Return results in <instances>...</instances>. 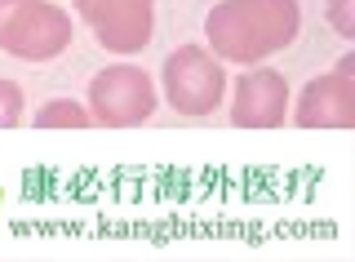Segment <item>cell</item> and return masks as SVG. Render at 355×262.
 <instances>
[{
    "label": "cell",
    "mask_w": 355,
    "mask_h": 262,
    "mask_svg": "<svg viewBox=\"0 0 355 262\" xmlns=\"http://www.w3.org/2000/svg\"><path fill=\"white\" fill-rule=\"evenodd\" d=\"M0 49L22 62H53L71 49V14L53 0H0Z\"/></svg>",
    "instance_id": "cell-2"
},
{
    "label": "cell",
    "mask_w": 355,
    "mask_h": 262,
    "mask_svg": "<svg viewBox=\"0 0 355 262\" xmlns=\"http://www.w3.org/2000/svg\"><path fill=\"white\" fill-rule=\"evenodd\" d=\"M164 98L178 116H209L227 94V71L209 49L200 45H182L164 58Z\"/></svg>",
    "instance_id": "cell-3"
},
{
    "label": "cell",
    "mask_w": 355,
    "mask_h": 262,
    "mask_svg": "<svg viewBox=\"0 0 355 262\" xmlns=\"http://www.w3.org/2000/svg\"><path fill=\"white\" fill-rule=\"evenodd\" d=\"M329 23L338 36H355V0H329Z\"/></svg>",
    "instance_id": "cell-10"
},
{
    "label": "cell",
    "mask_w": 355,
    "mask_h": 262,
    "mask_svg": "<svg viewBox=\"0 0 355 262\" xmlns=\"http://www.w3.org/2000/svg\"><path fill=\"white\" fill-rule=\"evenodd\" d=\"M284 112H288V85H284L280 71L253 67L236 80L231 120L240 129H275V125H284Z\"/></svg>",
    "instance_id": "cell-7"
},
{
    "label": "cell",
    "mask_w": 355,
    "mask_h": 262,
    "mask_svg": "<svg viewBox=\"0 0 355 262\" xmlns=\"http://www.w3.org/2000/svg\"><path fill=\"white\" fill-rule=\"evenodd\" d=\"M22 89L14 80H5V76H0V129H9V125H18L22 120Z\"/></svg>",
    "instance_id": "cell-9"
},
{
    "label": "cell",
    "mask_w": 355,
    "mask_h": 262,
    "mask_svg": "<svg viewBox=\"0 0 355 262\" xmlns=\"http://www.w3.org/2000/svg\"><path fill=\"white\" fill-rule=\"evenodd\" d=\"M36 125L40 129H85V125H94V116L80 103H71V98H53V103L36 107Z\"/></svg>",
    "instance_id": "cell-8"
},
{
    "label": "cell",
    "mask_w": 355,
    "mask_h": 262,
    "mask_svg": "<svg viewBox=\"0 0 355 262\" xmlns=\"http://www.w3.org/2000/svg\"><path fill=\"white\" fill-rule=\"evenodd\" d=\"M297 27H302L297 0H222L205 18L214 58L240 62V67H253V62L288 49Z\"/></svg>",
    "instance_id": "cell-1"
},
{
    "label": "cell",
    "mask_w": 355,
    "mask_h": 262,
    "mask_svg": "<svg viewBox=\"0 0 355 262\" xmlns=\"http://www.w3.org/2000/svg\"><path fill=\"white\" fill-rule=\"evenodd\" d=\"M155 112V85L133 62L98 71L89 80V116L94 125H142Z\"/></svg>",
    "instance_id": "cell-4"
},
{
    "label": "cell",
    "mask_w": 355,
    "mask_h": 262,
    "mask_svg": "<svg viewBox=\"0 0 355 262\" xmlns=\"http://www.w3.org/2000/svg\"><path fill=\"white\" fill-rule=\"evenodd\" d=\"M76 14L89 23L98 45L111 53L147 49L155 31V0H76Z\"/></svg>",
    "instance_id": "cell-5"
},
{
    "label": "cell",
    "mask_w": 355,
    "mask_h": 262,
    "mask_svg": "<svg viewBox=\"0 0 355 262\" xmlns=\"http://www.w3.org/2000/svg\"><path fill=\"white\" fill-rule=\"evenodd\" d=\"M297 125L302 129H351L355 125V58L351 53L302 89Z\"/></svg>",
    "instance_id": "cell-6"
}]
</instances>
